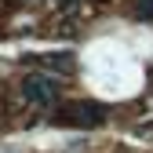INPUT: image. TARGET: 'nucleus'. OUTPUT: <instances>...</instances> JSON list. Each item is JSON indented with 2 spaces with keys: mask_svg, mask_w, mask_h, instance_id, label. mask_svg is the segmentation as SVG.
<instances>
[{
  "mask_svg": "<svg viewBox=\"0 0 153 153\" xmlns=\"http://www.w3.org/2000/svg\"><path fill=\"white\" fill-rule=\"evenodd\" d=\"M106 120V109L99 102H69L59 109V124H80V128H99Z\"/></svg>",
  "mask_w": 153,
  "mask_h": 153,
  "instance_id": "f257e3e1",
  "label": "nucleus"
},
{
  "mask_svg": "<svg viewBox=\"0 0 153 153\" xmlns=\"http://www.w3.org/2000/svg\"><path fill=\"white\" fill-rule=\"evenodd\" d=\"M22 95L36 106H51L59 99V80H55L51 73H36V76H26L22 80Z\"/></svg>",
  "mask_w": 153,
  "mask_h": 153,
  "instance_id": "f03ea898",
  "label": "nucleus"
},
{
  "mask_svg": "<svg viewBox=\"0 0 153 153\" xmlns=\"http://www.w3.org/2000/svg\"><path fill=\"white\" fill-rule=\"evenodd\" d=\"M40 62L48 73H73V59L69 55H40Z\"/></svg>",
  "mask_w": 153,
  "mask_h": 153,
  "instance_id": "7ed1b4c3",
  "label": "nucleus"
},
{
  "mask_svg": "<svg viewBox=\"0 0 153 153\" xmlns=\"http://www.w3.org/2000/svg\"><path fill=\"white\" fill-rule=\"evenodd\" d=\"M139 18H153V0H139Z\"/></svg>",
  "mask_w": 153,
  "mask_h": 153,
  "instance_id": "20e7f679",
  "label": "nucleus"
}]
</instances>
